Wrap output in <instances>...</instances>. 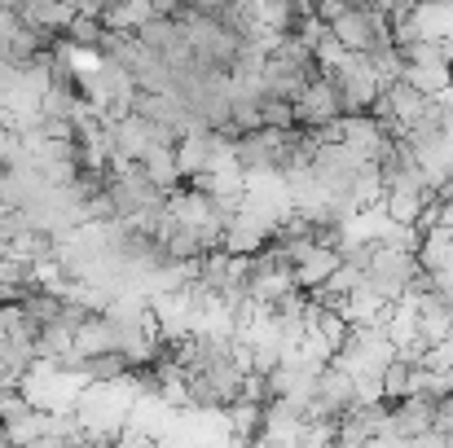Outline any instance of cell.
I'll return each instance as SVG.
<instances>
[{
  "label": "cell",
  "mask_w": 453,
  "mask_h": 448,
  "mask_svg": "<svg viewBox=\"0 0 453 448\" xmlns=\"http://www.w3.org/2000/svg\"><path fill=\"white\" fill-rule=\"evenodd\" d=\"M339 88V102H343V119L348 115H370L379 93H383V80L374 75V66L365 62V53H343L330 71H326Z\"/></svg>",
  "instance_id": "1"
},
{
  "label": "cell",
  "mask_w": 453,
  "mask_h": 448,
  "mask_svg": "<svg viewBox=\"0 0 453 448\" xmlns=\"http://www.w3.org/2000/svg\"><path fill=\"white\" fill-rule=\"evenodd\" d=\"M296 119H300L303 128H330V124H339V119H343L339 88H334V80H330L326 71H321L300 97H296Z\"/></svg>",
  "instance_id": "2"
},
{
  "label": "cell",
  "mask_w": 453,
  "mask_h": 448,
  "mask_svg": "<svg viewBox=\"0 0 453 448\" xmlns=\"http://www.w3.org/2000/svg\"><path fill=\"white\" fill-rule=\"evenodd\" d=\"M365 4H374L379 13H388V18L396 22V18H401V13H405V9H410L414 0H365Z\"/></svg>",
  "instance_id": "3"
},
{
  "label": "cell",
  "mask_w": 453,
  "mask_h": 448,
  "mask_svg": "<svg viewBox=\"0 0 453 448\" xmlns=\"http://www.w3.org/2000/svg\"><path fill=\"white\" fill-rule=\"evenodd\" d=\"M423 4H436V0H423Z\"/></svg>",
  "instance_id": "4"
}]
</instances>
